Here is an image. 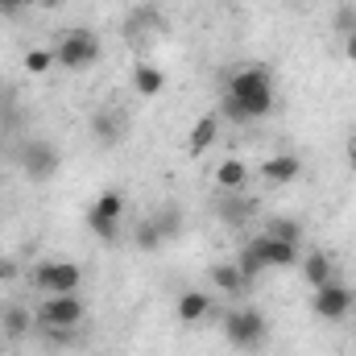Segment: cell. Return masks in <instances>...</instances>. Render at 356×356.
<instances>
[{"instance_id":"f1b7e54d","label":"cell","mask_w":356,"mask_h":356,"mask_svg":"<svg viewBox=\"0 0 356 356\" xmlns=\"http://www.w3.org/2000/svg\"><path fill=\"white\" fill-rule=\"evenodd\" d=\"M348 166H353V175H356V141H348Z\"/></svg>"},{"instance_id":"4fadbf2b","label":"cell","mask_w":356,"mask_h":356,"mask_svg":"<svg viewBox=\"0 0 356 356\" xmlns=\"http://www.w3.org/2000/svg\"><path fill=\"white\" fill-rule=\"evenodd\" d=\"M216 186H220L224 195H241V191L249 186V166H245L241 158H224V162L216 166Z\"/></svg>"},{"instance_id":"7402d4cb","label":"cell","mask_w":356,"mask_h":356,"mask_svg":"<svg viewBox=\"0 0 356 356\" xmlns=\"http://www.w3.org/2000/svg\"><path fill=\"white\" fill-rule=\"evenodd\" d=\"M137 245H141L145 253H158V249L166 245V236L158 232V224H154V220H141V228H137Z\"/></svg>"},{"instance_id":"9a60e30c","label":"cell","mask_w":356,"mask_h":356,"mask_svg":"<svg viewBox=\"0 0 356 356\" xmlns=\"http://www.w3.org/2000/svg\"><path fill=\"white\" fill-rule=\"evenodd\" d=\"M162 88H166L162 67H154V63H137V67H133V91H137V95L154 99V95H162Z\"/></svg>"},{"instance_id":"7c38bea8","label":"cell","mask_w":356,"mask_h":356,"mask_svg":"<svg viewBox=\"0 0 356 356\" xmlns=\"http://www.w3.org/2000/svg\"><path fill=\"white\" fill-rule=\"evenodd\" d=\"M178 311V323H203L216 307H211V294H203V290H182L175 302Z\"/></svg>"},{"instance_id":"9c48e42d","label":"cell","mask_w":356,"mask_h":356,"mask_svg":"<svg viewBox=\"0 0 356 356\" xmlns=\"http://www.w3.org/2000/svg\"><path fill=\"white\" fill-rule=\"evenodd\" d=\"M91 133H95V141H99L104 149H112V145L124 141V116H120L116 108H95V112H91Z\"/></svg>"},{"instance_id":"8992f818","label":"cell","mask_w":356,"mask_h":356,"mask_svg":"<svg viewBox=\"0 0 356 356\" xmlns=\"http://www.w3.org/2000/svg\"><path fill=\"white\" fill-rule=\"evenodd\" d=\"M353 307H356V294L344 282H327V286H319V290L311 294V311H315L323 323H344V319L353 315Z\"/></svg>"},{"instance_id":"277c9868","label":"cell","mask_w":356,"mask_h":356,"mask_svg":"<svg viewBox=\"0 0 356 356\" xmlns=\"http://www.w3.org/2000/svg\"><path fill=\"white\" fill-rule=\"evenodd\" d=\"M120 216H124V195H120V191H104V195L88 207L91 236H99L104 245H116V236H120Z\"/></svg>"},{"instance_id":"44dd1931","label":"cell","mask_w":356,"mask_h":356,"mask_svg":"<svg viewBox=\"0 0 356 356\" xmlns=\"http://www.w3.org/2000/svg\"><path fill=\"white\" fill-rule=\"evenodd\" d=\"M149 220L158 224V232H162L166 241H175L178 232H182V216H178V207H175V203H166V207H158V211H154Z\"/></svg>"},{"instance_id":"ffe728a7","label":"cell","mask_w":356,"mask_h":356,"mask_svg":"<svg viewBox=\"0 0 356 356\" xmlns=\"http://www.w3.org/2000/svg\"><path fill=\"white\" fill-rule=\"evenodd\" d=\"M266 236L286 241V245H302V224H298V220H290V216H277V220H269Z\"/></svg>"},{"instance_id":"603a6c76","label":"cell","mask_w":356,"mask_h":356,"mask_svg":"<svg viewBox=\"0 0 356 356\" xmlns=\"http://www.w3.org/2000/svg\"><path fill=\"white\" fill-rule=\"evenodd\" d=\"M4 332L17 340V336H25L29 332V311L25 307H4Z\"/></svg>"},{"instance_id":"5bb4252c","label":"cell","mask_w":356,"mask_h":356,"mask_svg":"<svg viewBox=\"0 0 356 356\" xmlns=\"http://www.w3.org/2000/svg\"><path fill=\"white\" fill-rule=\"evenodd\" d=\"M302 273H307V286H311V290L336 282V266H332V257H327L323 249H311V253L302 257Z\"/></svg>"},{"instance_id":"6da1fadb","label":"cell","mask_w":356,"mask_h":356,"mask_svg":"<svg viewBox=\"0 0 356 356\" xmlns=\"http://www.w3.org/2000/svg\"><path fill=\"white\" fill-rule=\"evenodd\" d=\"M269 112H273V79L266 67L232 71L224 88V116L245 124V120H266Z\"/></svg>"},{"instance_id":"3957f363","label":"cell","mask_w":356,"mask_h":356,"mask_svg":"<svg viewBox=\"0 0 356 356\" xmlns=\"http://www.w3.org/2000/svg\"><path fill=\"white\" fill-rule=\"evenodd\" d=\"M54 54H58V67H67V71H88V67L99 63L104 46H99V38H95L91 29H67V33L54 42Z\"/></svg>"},{"instance_id":"d4e9b609","label":"cell","mask_w":356,"mask_h":356,"mask_svg":"<svg viewBox=\"0 0 356 356\" xmlns=\"http://www.w3.org/2000/svg\"><path fill=\"white\" fill-rule=\"evenodd\" d=\"M42 336H50L58 348H71V344H75V336H79V327H42Z\"/></svg>"},{"instance_id":"ba28073f","label":"cell","mask_w":356,"mask_h":356,"mask_svg":"<svg viewBox=\"0 0 356 356\" xmlns=\"http://www.w3.org/2000/svg\"><path fill=\"white\" fill-rule=\"evenodd\" d=\"M33 282H38L42 294H79L83 269L75 266V261H46V266H38Z\"/></svg>"},{"instance_id":"d6986e66","label":"cell","mask_w":356,"mask_h":356,"mask_svg":"<svg viewBox=\"0 0 356 356\" xmlns=\"http://www.w3.org/2000/svg\"><path fill=\"white\" fill-rule=\"evenodd\" d=\"M236 269L245 273V282H257V277H261V273L269 269V266H266V257H261V249H257L253 241L241 249V257H236Z\"/></svg>"},{"instance_id":"4316f807","label":"cell","mask_w":356,"mask_h":356,"mask_svg":"<svg viewBox=\"0 0 356 356\" xmlns=\"http://www.w3.org/2000/svg\"><path fill=\"white\" fill-rule=\"evenodd\" d=\"M25 13V0H0V17H21Z\"/></svg>"},{"instance_id":"e0dca14e","label":"cell","mask_w":356,"mask_h":356,"mask_svg":"<svg viewBox=\"0 0 356 356\" xmlns=\"http://www.w3.org/2000/svg\"><path fill=\"white\" fill-rule=\"evenodd\" d=\"M211 286L224 290V294H245V273L236 269V261H224V266H211Z\"/></svg>"},{"instance_id":"83f0119b","label":"cell","mask_w":356,"mask_h":356,"mask_svg":"<svg viewBox=\"0 0 356 356\" xmlns=\"http://www.w3.org/2000/svg\"><path fill=\"white\" fill-rule=\"evenodd\" d=\"M344 58L356 63V29H353V33H344Z\"/></svg>"},{"instance_id":"2e32d148","label":"cell","mask_w":356,"mask_h":356,"mask_svg":"<svg viewBox=\"0 0 356 356\" xmlns=\"http://www.w3.org/2000/svg\"><path fill=\"white\" fill-rule=\"evenodd\" d=\"M261 175L269 182H294V178L302 175V158H294V154H277V158H269L266 170Z\"/></svg>"},{"instance_id":"30bf717a","label":"cell","mask_w":356,"mask_h":356,"mask_svg":"<svg viewBox=\"0 0 356 356\" xmlns=\"http://www.w3.org/2000/svg\"><path fill=\"white\" fill-rule=\"evenodd\" d=\"M216 137H220V116H216V112H203V116L195 120L191 137H186V154H191V158L207 154V149L216 145Z\"/></svg>"},{"instance_id":"52a82bcc","label":"cell","mask_w":356,"mask_h":356,"mask_svg":"<svg viewBox=\"0 0 356 356\" xmlns=\"http://www.w3.org/2000/svg\"><path fill=\"white\" fill-rule=\"evenodd\" d=\"M17 162H21V170L33 182H50V178L58 175V166H63L58 145H50V141H25L17 149Z\"/></svg>"},{"instance_id":"484cf974","label":"cell","mask_w":356,"mask_h":356,"mask_svg":"<svg viewBox=\"0 0 356 356\" xmlns=\"http://www.w3.org/2000/svg\"><path fill=\"white\" fill-rule=\"evenodd\" d=\"M336 29H340V33H353L356 29V8L353 4H344V8L336 13Z\"/></svg>"},{"instance_id":"ac0fdd59","label":"cell","mask_w":356,"mask_h":356,"mask_svg":"<svg viewBox=\"0 0 356 356\" xmlns=\"http://www.w3.org/2000/svg\"><path fill=\"white\" fill-rule=\"evenodd\" d=\"M54 63H58L54 46H29V50H25V58H21L25 75H50V67H54Z\"/></svg>"},{"instance_id":"cb8c5ba5","label":"cell","mask_w":356,"mask_h":356,"mask_svg":"<svg viewBox=\"0 0 356 356\" xmlns=\"http://www.w3.org/2000/svg\"><path fill=\"white\" fill-rule=\"evenodd\" d=\"M220 207H224V220H228V224H241V220H249V199H245V191H241V195H228Z\"/></svg>"},{"instance_id":"7a4b0ae2","label":"cell","mask_w":356,"mask_h":356,"mask_svg":"<svg viewBox=\"0 0 356 356\" xmlns=\"http://www.w3.org/2000/svg\"><path fill=\"white\" fill-rule=\"evenodd\" d=\"M266 332H269L266 315L257 307H236V311L224 315V340L232 348H241V353H257L266 344Z\"/></svg>"},{"instance_id":"8fae6325","label":"cell","mask_w":356,"mask_h":356,"mask_svg":"<svg viewBox=\"0 0 356 356\" xmlns=\"http://www.w3.org/2000/svg\"><path fill=\"white\" fill-rule=\"evenodd\" d=\"M253 245L261 249V257H266L269 269H290L298 266V245H286V241H273V236H253Z\"/></svg>"},{"instance_id":"5b68a950","label":"cell","mask_w":356,"mask_h":356,"mask_svg":"<svg viewBox=\"0 0 356 356\" xmlns=\"http://www.w3.org/2000/svg\"><path fill=\"white\" fill-rule=\"evenodd\" d=\"M88 315L79 294H46L38 307V327H79Z\"/></svg>"}]
</instances>
